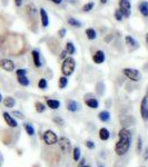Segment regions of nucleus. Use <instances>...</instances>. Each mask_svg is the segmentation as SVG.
Segmentation results:
<instances>
[{
    "label": "nucleus",
    "mask_w": 148,
    "mask_h": 167,
    "mask_svg": "<svg viewBox=\"0 0 148 167\" xmlns=\"http://www.w3.org/2000/svg\"><path fill=\"white\" fill-rule=\"evenodd\" d=\"M17 76H26L27 75V70L26 69H23V68H20V69H17Z\"/></svg>",
    "instance_id": "2f4dec72"
},
{
    "label": "nucleus",
    "mask_w": 148,
    "mask_h": 167,
    "mask_svg": "<svg viewBox=\"0 0 148 167\" xmlns=\"http://www.w3.org/2000/svg\"><path fill=\"white\" fill-rule=\"evenodd\" d=\"M47 106L50 108V109H58L60 107V102L59 100H56V99H48L47 100Z\"/></svg>",
    "instance_id": "2eb2a0df"
},
{
    "label": "nucleus",
    "mask_w": 148,
    "mask_h": 167,
    "mask_svg": "<svg viewBox=\"0 0 148 167\" xmlns=\"http://www.w3.org/2000/svg\"><path fill=\"white\" fill-rule=\"evenodd\" d=\"M38 87H39L40 89H46V88L48 87V83H47V80H46L45 78H41V79H39V83H38Z\"/></svg>",
    "instance_id": "c85d7f7f"
},
{
    "label": "nucleus",
    "mask_w": 148,
    "mask_h": 167,
    "mask_svg": "<svg viewBox=\"0 0 148 167\" xmlns=\"http://www.w3.org/2000/svg\"><path fill=\"white\" fill-rule=\"evenodd\" d=\"M15 104H16V100H15V98H12V97H7V98L3 99V105H5V107L12 108V107L15 106Z\"/></svg>",
    "instance_id": "6ab92c4d"
},
{
    "label": "nucleus",
    "mask_w": 148,
    "mask_h": 167,
    "mask_svg": "<svg viewBox=\"0 0 148 167\" xmlns=\"http://www.w3.org/2000/svg\"><path fill=\"white\" fill-rule=\"evenodd\" d=\"M75 67H76V61L74 58L71 57H67L66 59H63V63L61 65V73H63V76L68 77L71 76L74 73Z\"/></svg>",
    "instance_id": "f03ea898"
},
{
    "label": "nucleus",
    "mask_w": 148,
    "mask_h": 167,
    "mask_svg": "<svg viewBox=\"0 0 148 167\" xmlns=\"http://www.w3.org/2000/svg\"><path fill=\"white\" fill-rule=\"evenodd\" d=\"M84 165H85V159H81L80 160V164H79V167L84 166Z\"/></svg>",
    "instance_id": "a19ab883"
},
{
    "label": "nucleus",
    "mask_w": 148,
    "mask_h": 167,
    "mask_svg": "<svg viewBox=\"0 0 148 167\" xmlns=\"http://www.w3.org/2000/svg\"><path fill=\"white\" fill-rule=\"evenodd\" d=\"M0 67L3 70L10 73V71H13V69H15V63L10 59H1L0 60Z\"/></svg>",
    "instance_id": "0eeeda50"
},
{
    "label": "nucleus",
    "mask_w": 148,
    "mask_h": 167,
    "mask_svg": "<svg viewBox=\"0 0 148 167\" xmlns=\"http://www.w3.org/2000/svg\"><path fill=\"white\" fill-rule=\"evenodd\" d=\"M58 36L60 37V38H63L65 36H66V29L63 28V29H60L59 31H58Z\"/></svg>",
    "instance_id": "e433bc0d"
},
{
    "label": "nucleus",
    "mask_w": 148,
    "mask_h": 167,
    "mask_svg": "<svg viewBox=\"0 0 148 167\" xmlns=\"http://www.w3.org/2000/svg\"><path fill=\"white\" fill-rule=\"evenodd\" d=\"M131 144V134L126 128H121L118 133V142L115 146V153L118 156L125 155L130 148Z\"/></svg>",
    "instance_id": "f257e3e1"
},
{
    "label": "nucleus",
    "mask_w": 148,
    "mask_h": 167,
    "mask_svg": "<svg viewBox=\"0 0 148 167\" xmlns=\"http://www.w3.org/2000/svg\"><path fill=\"white\" fill-rule=\"evenodd\" d=\"M67 55H68V52H67V50L65 49V50H63V51L60 52L59 57H60V59H66V58H67Z\"/></svg>",
    "instance_id": "c9c22d12"
},
{
    "label": "nucleus",
    "mask_w": 148,
    "mask_h": 167,
    "mask_svg": "<svg viewBox=\"0 0 148 167\" xmlns=\"http://www.w3.org/2000/svg\"><path fill=\"white\" fill-rule=\"evenodd\" d=\"M139 11L144 17H148V2L143 1L139 3Z\"/></svg>",
    "instance_id": "4468645a"
},
{
    "label": "nucleus",
    "mask_w": 148,
    "mask_h": 167,
    "mask_svg": "<svg viewBox=\"0 0 148 167\" xmlns=\"http://www.w3.org/2000/svg\"><path fill=\"white\" fill-rule=\"evenodd\" d=\"M123 73H124V75L126 76L127 78H129V79L133 80V81H138V80L141 78V75H140V73L138 71L137 69L125 68V69L123 70Z\"/></svg>",
    "instance_id": "20e7f679"
},
{
    "label": "nucleus",
    "mask_w": 148,
    "mask_h": 167,
    "mask_svg": "<svg viewBox=\"0 0 148 167\" xmlns=\"http://www.w3.org/2000/svg\"><path fill=\"white\" fill-rule=\"evenodd\" d=\"M146 119L148 120V109H147V113H146Z\"/></svg>",
    "instance_id": "a18cd8bd"
},
{
    "label": "nucleus",
    "mask_w": 148,
    "mask_h": 167,
    "mask_svg": "<svg viewBox=\"0 0 148 167\" xmlns=\"http://www.w3.org/2000/svg\"><path fill=\"white\" fill-rule=\"evenodd\" d=\"M78 108H79V105H78L77 102H75V100H69L67 103V109L69 112H77Z\"/></svg>",
    "instance_id": "dca6fc26"
},
{
    "label": "nucleus",
    "mask_w": 148,
    "mask_h": 167,
    "mask_svg": "<svg viewBox=\"0 0 148 167\" xmlns=\"http://www.w3.org/2000/svg\"><path fill=\"white\" fill-rule=\"evenodd\" d=\"M3 119H5V122L7 123V125L9 126V127H12V128H15V127H17L18 124H17V120H15L13 118H12V116H10L7 112H5L3 114Z\"/></svg>",
    "instance_id": "1a4fd4ad"
},
{
    "label": "nucleus",
    "mask_w": 148,
    "mask_h": 167,
    "mask_svg": "<svg viewBox=\"0 0 148 167\" xmlns=\"http://www.w3.org/2000/svg\"><path fill=\"white\" fill-rule=\"evenodd\" d=\"M66 50L68 52V55H74L76 52V48H75V45L71 41H68L66 43Z\"/></svg>",
    "instance_id": "5701e85b"
},
{
    "label": "nucleus",
    "mask_w": 148,
    "mask_h": 167,
    "mask_svg": "<svg viewBox=\"0 0 148 167\" xmlns=\"http://www.w3.org/2000/svg\"><path fill=\"white\" fill-rule=\"evenodd\" d=\"M99 167H104V166H99Z\"/></svg>",
    "instance_id": "8fccbe9b"
},
{
    "label": "nucleus",
    "mask_w": 148,
    "mask_h": 167,
    "mask_svg": "<svg viewBox=\"0 0 148 167\" xmlns=\"http://www.w3.org/2000/svg\"><path fill=\"white\" fill-rule=\"evenodd\" d=\"M98 118H99L103 123H106V122H108V120L110 119V113H109V112H107V110H103V112H100V113H99Z\"/></svg>",
    "instance_id": "f3484780"
},
{
    "label": "nucleus",
    "mask_w": 148,
    "mask_h": 167,
    "mask_svg": "<svg viewBox=\"0 0 148 167\" xmlns=\"http://www.w3.org/2000/svg\"><path fill=\"white\" fill-rule=\"evenodd\" d=\"M106 59V56H105V52L103 51V50H97L95 52V55L93 56V60H94V63H103L105 61Z\"/></svg>",
    "instance_id": "6e6552de"
},
{
    "label": "nucleus",
    "mask_w": 148,
    "mask_h": 167,
    "mask_svg": "<svg viewBox=\"0 0 148 167\" xmlns=\"http://www.w3.org/2000/svg\"><path fill=\"white\" fill-rule=\"evenodd\" d=\"M15 5L17 7H20L21 5H22V0H15Z\"/></svg>",
    "instance_id": "58836bf2"
},
{
    "label": "nucleus",
    "mask_w": 148,
    "mask_h": 167,
    "mask_svg": "<svg viewBox=\"0 0 148 167\" xmlns=\"http://www.w3.org/2000/svg\"><path fill=\"white\" fill-rule=\"evenodd\" d=\"M81 167H90V166H88V165H84V166H81Z\"/></svg>",
    "instance_id": "de8ad7c7"
},
{
    "label": "nucleus",
    "mask_w": 148,
    "mask_h": 167,
    "mask_svg": "<svg viewBox=\"0 0 148 167\" xmlns=\"http://www.w3.org/2000/svg\"><path fill=\"white\" fill-rule=\"evenodd\" d=\"M85 104L87 105L88 107L93 108V109H95V108H98V106H99V103H98V100H97V99H95V98H90V99H87V100L85 102Z\"/></svg>",
    "instance_id": "a211bd4d"
},
{
    "label": "nucleus",
    "mask_w": 148,
    "mask_h": 167,
    "mask_svg": "<svg viewBox=\"0 0 148 167\" xmlns=\"http://www.w3.org/2000/svg\"><path fill=\"white\" fill-rule=\"evenodd\" d=\"M35 107H36L37 113H43V112H45V109H46L45 105L42 104V103H40V102H37V103L35 104Z\"/></svg>",
    "instance_id": "cd10ccee"
},
{
    "label": "nucleus",
    "mask_w": 148,
    "mask_h": 167,
    "mask_svg": "<svg viewBox=\"0 0 148 167\" xmlns=\"http://www.w3.org/2000/svg\"><path fill=\"white\" fill-rule=\"evenodd\" d=\"M53 122L57 123V124H59V125H61V124L63 123V120L61 119V118H59V117H55V118H53Z\"/></svg>",
    "instance_id": "4c0bfd02"
},
{
    "label": "nucleus",
    "mask_w": 148,
    "mask_h": 167,
    "mask_svg": "<svg viewBox=\"0 0 148 167\" xmlns=\"http://www.w3.org/2000/svg\"><path fill=\"white\" fill-rule=\"evenodd\" d=\"M58 145H59V149L61 150V153H63V154H67V153L70 150L71 143H70V140H69L67 137H61V138L58 140Z\"/></svg>",
    "instance_id": "423d86ee"
},
{
    "label": "nucleus",
    "mask_w": 148,
    "mask_h": 167,
    "mask_svg": "<svg viewBox=\"0 0 148 167\" xmlns=\"http://www.w3.org/2000/svg\"><path fill=\"white\" fill-rule=\"evenodd\" d=\"M1 102H2V96L0 95V103H1Z\"/></svg>",
    "instance_id": "49530a36"
},
{
    "label": "nucleus",
    "mask_w": 148,
    "mask_h": 167,
    "mask_svg": "<svg viewBox=\"0 0 148 167\" xmlns=\"http://www.w3.org/2000/svg\"><path fill=\"white\" fill-rule=\"evenodd\" d=\"M115 18H116L117 21H121L123 20V18H124V16H123L121 11L119 10V9H117V10L115 11Z\"/></svg>",
    "instance_id": "7c9ffc66"
},
{
    "label": "nucleus",
    "mask_w": 148,
    "mask_h": 167,
    "mask_svg": "<svg viewBox=\"0 0 148 167\" xmlns=\"http://www.w3.org/2000/svg\"><path fill=\"white\" fill-rule=\"evenodd\" d=\"M86 147H87V148H89V149H94V148H95V144H94V142L88 140V142L86 143Z\"/></svg>",
    "instance_id": "473e14b6"
},
{
    "label": "nucleus",
    "mask_w": 148,
    "mask_h": 167,
    "mask_svg": "<svg viewBox=\"0 0 148 167\" xmlns=\"http://www.w3.org/2000/svg\"><path fill=\"white\" fill-rule=\"evenodd\" d=\"M86 36H87V38L89 40H94V39H96V37H97V33H96L95 29L88 28V29H86Z\"/></svg>",
    "instance_id": "aec40b11"
},
{
    "label": "nucleus",
    "mask_w": 148,
    "mask_h": 167,
    "mask_svg": "<svg viewBox=\"0 0 148 167\" xmlns=\"http://www.w3.org/2000/svg\"><path fill=\"white\" fill-rule=\"evenodd\" d=\"M43 142L46 145L51 146V145H55L56 143H58V137L53 130H46L43 133Z\"/></svg>",
    "instance_id": "7ed1b4c3"
},
{
    "label": "nucleus",
    "mask_w": 148,
    "mask_h": 167,
    "mask_svg": "<svg viewBox=\"0 0 148 167\" xmlns=\"http://www.w3.org/2000/svg\"><path fill=\"white\" fill-rule=\"evenodd\" d=\"M67 85H68V78H67L66 76L60 77V78H59V81H58V87H59L60 89H63V88L67 87Z\"/></svg>",
    "instance_id": "412c9836"
},
{
    "label": "nucleus",
    "mask_w": 148,
    "mask_h": 167,
    "mask_svg": "<svg viewBox=\"0 0 148 167\" xmlns=\"http://www.w3.org/2000/svg\"><path fill=\"white\" fill-rule=\"evenodd\" d=\"M125 41L128 46H131V47H135V46H137V41L131 37V36H126L125 37Z\"/></svg>",
    "instance_id": "393cba45"
},
{
    "label": "nucleus",
    "mask_w": 148,
    "mask_h": 167,
    "mask_svg": "<svg viewBox=\"0 0 148 167\" xmlns=\"http://www.w3.org/2000/svg\"><path fill=\"white\" fill-rule=\"evenodd\" d=\"M80 149H79V147H75L74 148V152H73V158H74V160L76 162H78L79 160V158H80Z\"/></svg>",
    "instance_id": "bb28decb"
},
{
    "label": "nucleus",
    "mask_w": 148,
    "mask_h": 167,
    "mask_svg": "<svg viewBox=\"0 0 148 167\" xmlns=\"http://www.w3.org/2000/svg\"><path fill=\"white\" fill-rule=\"evenodd\" d=\"M148 109V97H144L141 100V105H140V113H141V117L144 119H146V113Z\"/></svg>",
    "instance_id": "f8f14e48"
},
{
    "label": "nucleus",
    "mask_w": 148,
    "mask_h": 167,
    "mask_svg": "<svg viewBox=\"0 0 148 167\" xmlns=\"http://www.w3.org/2000/svg\"><path fill=\"white\" fill-rule=\"evenodd\" d=\"M23 128H25V130H26V133L28 134L29 136H32L35 134V128L32 127L30 124H28V123H26V124H23Z\"/></svg>",
    "instance_id": "b1692460"
},
{
    "label": "nucleus",
    "mask_w": 148,
    "mask_h": 167,
    "mask_svg": "<svg viewBox=\"0 0 148 167\" xmlns=\"http://www.w3.org/2000/svg\"><path fill=\"white\" fill-rule=\"evenodd\" d=\"M68 23L71 26V27H75V28H79L80 26H81V22L79 20H77L76 18H73V17H70V18H68Z\"/></svg>",
    "instance_id": "4be33fe9"
},
{
    "label": "nucleus",
    "mask_w": 148,
    "mask_h": 167,
    "mask_svg": "<svg viewBox=\"0 0 148 167\" xmlns=\"http://www.w3.org/2000/svg\"><path fill=\"white\" fill-rule=\"evenodd\" d=\"M107 1H108V0H100V2H101V3H106Z\"/></svg>",
    "instance_id": "37998d69"
},
{
    "label": "nucleus",
    "mask_w": 148,
    "mask_h": 167,
    "mask_svg": "<svg viewBox=\"0 0 148 167\" xmlns=\"http://www.w3.org/2000/svg\"><path fill=\"white\" fill-rule=\"evenodd\" d=\"M141 147H143V140H141V138H140V137H138V146H137L138 153H140V152H141Z\"/></svg>",
    "instance_id": "72a5a7b5"
},
{
    "label": "nucleus",
    "mask_w": 148,
    "mask_h": 167,
    "mask_svg": "<svg viewBox=\"0 0 148 167\" xmlns=\"http://www.w3.org/2000/svg\"><path fill=\"white\" fill-rule=\"evenodd\" d=\"M12 115L16 116L18 119H23V115L21 114L20 112H12Z\"/></svg>",
    "instance_id": "f704fd0d"
},
{
    "label": "nucleus",
    "mask_w": 148,
    "mask_h": 167,
    "mask_svg": "<svg viewBox=\"0 0 148 167\" xmlns=\"http://www.w3.org/2000/svg\"><path fill=\"white\" fill-rule=\"evenodd\" d=\"M109 137H110L109 130H108L107 128H105V127L100 128V130H99V138H100L103 142H106V140L109 139Z\"/></svg>",
    "instance_id": "ddd939ff"
},
{
    "label": "nucleus",
    "mask_w": 148,
    "mask_h": 167,
    "mask_svg": "<svg viewBox=\"0 0 148 167\" xmlns=\"http://www.w3.org/2000/svg\"><path fill=\"white\" fill-rule=\"evenodd\" d=\"M146 42L148 43V32L146 33Z\"/></svg>",
    "instance_id": "c03bdc74"
},
{
    "label": "nucleus",
    "mask_w": 148,
    "mask_h": 167,
    "mask_svg": "<svg viewBox=\"0 0 148 167\" xmlns=\"http://www.w3.org/2000/svg\"><path fill=\"white\" fill-rule=\"evenodd\" d=\"M39 13H40V19H41L42 27H45V28L48 27V25H49V18H48V13H47V11L45 10L43 8H40Z\"/></svg>",
    "instance_id": "9d476101"
},
{
    "label": "nucleus",
    "mask_w": 148,
    "mask_h": 167,
    "mask_svg": "<svg viewBox=\"0 0 148 167\" xmlns=\"http://www.w3.org/2000/svg\"><path fill=\"white\" fill-rule=\"evenodd\" d=\"M119 10L121 11L123 16L128 18L130 16V11H131V6L129 0H120L119 1Z\"/></svg>",
    "instance_id": "39448f33"
},
{
    "label": "nucleus",
    "mask_w": 148,
    "mask_h": 167,
    "mask_svg": "<svg viewBox=\"0 0 148 167\" xmlns=\"http://www.w3.org/2000/svg\"><path fill=\"white\" fill-rule=\"evenodd\" d=\"M31 56H32V60H33V63H35V66L36 67H41V60H40V53L39 51L37 50V49H33L31 51Z\"/></svg>",
    "instance_id": "9b49d317"
},
{
    "label": "nucleus",
    "mask_w": 148,
    "mask_h": 167,
    "mask_svg": "<svg viewBox=\"0 0 148 167\" xmlns=\"http://www.w3.org/2000/svg\"><path fill=\"white\" fill-rule=\"evenodd\" d=\"M18 83L21 86H28L29 85V79L26 76H18Z\"/></svg>",
    "instance_id": "a878e982"
},
{
    "label": "nucleus",
    "mask_w": 148,
    "mask_h": 167,
    "mask_svg": "<svg viewBox=\"0 0 148 167\" xmlns=\"http://www.w3.org/2000/svg\"><path fill=\"white\" fill-rule=\"evenodd\" d=\"M148 158V149H146V156H145V159H147Z\"/></svg>",
    "instance_id": "79ce46f5"
},
{
    "label": "nucleus",
    "mask_w": 148,
    "mask_h": 167,
    "mask_svg": "<svg viewBox=\"0 0 148 167\" xmlns=\"http://www.w3.org/2000/svg\"><path fill=\"white\" fill-rule=\"evenodd\" d=\"M94 2H88V3H86L84 7H83V11L84 12H88V11H90L93 8H94Z\"/></svg>",
    "instance_id": "c756f323"
},
{
    "label": "nucleus",
    "mask_w": 148,
    "mask_h": 167,
    "mask_svg": "<svg viewBox=\"0 0 148 167\" xmlns=\"http://www.w3.org/2000/svg\"><path fill=\"white\" fill-rule=\"evenodd\" d=\"M147 97H148V89H147Z\"/></svg>",
    "instance_id": "09e8293b"
},
{
    "label": "nucleus",
    "mask_w": 148,
    "mask_h": 167,
    "mask_svg": "<svg viewBox=\"0 0 148 167\" xmlns=\"http://www.w3.org/2000/svg\"><path fill=\"white\" fill-rule=\"evenodd\" d=\"M49 1H51V2L56 3V5H59V3H61V2H63V0H49Z\"/></svg>",
    "instance_id": "ea45409f"
}]
</instances>
